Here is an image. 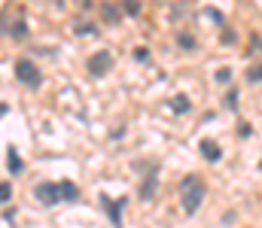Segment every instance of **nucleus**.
Wrapping results in <instances>:
<instances>
[{
  "label": "nucleus",
  "instance_id": "nucleus-16",
  "mask_svg": "<svg viewBox=\"0 0 262 228\" xmlns=\"http://www.w3.org/2000/svg\"><path fill=\"white\" fill-rule=\"evenodd\" d=\"M216 79H220V82H229V79H232V70H229V67H223V70L216 73Z\"/></svg>",
  "mask_w": 262,
  "mask_h": 228
},
{
  "label": "nucleus",
  "instance_id": "nucleus-12",
  "mask_svg": "<svg viewBox=\"0 0 262 228\" xmlns=\"http://www.w3.org/2000/svg\"><path fill=\"white\" fill-rule=\"evenodd\" d=\"M247 79H250V82H262V64H253V67L247 70Z\"/></svg>",
  "mask_w": 262,
  "mask_h": 228
},
{
  "label": "nucleus",
  "instance_id": "nucleus-4",
  "mask_svg": "<svg viewBox=\"0 0 262 228\" xmlns=\"http://www.w3.org/2000/svg\"><path fill=\"white\" fill-rule=\"evenodd\" d=\"M110 67H113V52H107V49H101L89 58V73L92 76H104Z\"/></svg>",
  "mask_w": 262,
  "mask_h": 228
},
{
  "label": "nucleus",
  "instance_id": "nucleus-3",
  "mask_svg": "<svg viewBox=\"0 0 262 228\" xmlns=\"http://www.w3.org/2000/svg\"><path fill=\"white\" fill-rule=\"evenodd\" d=\"M15 76H18V82H25L28 88H40V82H43L37 64L28 61V58H18V61H15Z\"/></svg>",
  "mask_w": 262,
  "mask_h": 228
},
{
  "label": "nucleus",
  "instance_id": "nucleus-17",
  "mask_svg": "<svg viewBox=\"0 0 262 228\" xmlns=\"http://www.w3.org/2000/svg\"><path fill=\"white\" fill-rule=\"evenodd\" d=\"M73 31H76V34H92V31H95V28H92V24H76V28H73Z\"/></svg>",
  "mask_w": 262,
  "mask_h": 228
},
{
  "label": "nucleus",
  "instance_id": "nucleus-18",
  "mask_svg": "<svg viewBox=\"0 0 262 228\" xmlns=\"http://www.w3.org/2000/svg\"><path fill=\"white\" fill-rule=\"evenodd\" d=\"M134 55H137V58H140V61H146V55H149V52H146V49H143V46H140V49H134Z\"/></svg>",
  "mask_w": 262,
  "mask_h": 228
},
{
  "label": "nucleus",
  "instance_id": "nucleus-7",
  "mask_svg": "<svg viewBox=\"0 0 262 228\" xmlns=\"http://www.w3.org/2000/svg\"><path fill=\"white\" fill-rule=\"evenodd\" d=\"M101 18H104V21H116V18H119V6L104 3V6H101Z\"/></svg>",
  "mask_w": 262,
  "mask_h": 228
},
{
  "label": "nucleus",
  "instance_id": "nucleus-2",
  "mask_svg": "<svg viewBox=\"0 0 262 228\" xmlns=\"http://www.w3.org/2000/svg\"><path fill=\"white\" fill-rule=\"evenodd\" d=\"M201 201H204V186H201V180H198L195 173L183 176V180H180V204H183V210H186V213H195L198 207H201Z\"/></svg>",
  "mask_w": 262,
  "mask_h": 228
},
{
  "label": "nucleus",
  "instance_id": "nucleus-1",
  "mask_svg": "<svg viewBox=\"0 0 262 228\" xmlns=\"http://www.w3.org/2000/svg\"><path fill=\"white\" fill-rule=\"evenodd\" d=\"M34 198L40 204H58V201H76L79 198V189L76 183L70 180H61V183H40L34 189Z\"/></svg>",
  "mask_w": 262,
  "mask_h": 228
},
{
  "label": "nucleus",
  "instance_id": "nucleus-6",
  "mask_svg": "<svg viewBox=\"0 0 262 228\" xmlns=\"http://www.w3.org/2000/svg\"><path fill=\"white\" fill-rule=\"evenodd\" d=\"M198 149H201V155H204L207 161H220V158H223V149H220L213 140H201V143H198Z\"/></svg>",
  "mask_w": 262,
  "mask_h": 228
},
{
  "label": "nucleus",
  "instance_id": "nucleus-19",
  "mask_svg": "<svg viewBox=\"0 0 262 228\" xmlns=\"http://www.w3.org/2000/svg\"><path fill=\"white\" fill-rule=\"evenodd\" d=\"M0 116H6V104H0Z\"/></svg>",
  "mask_w": 262,
  "mask_h": 228
},
{
  "label": "nucleus",
  "instance_id": "nucleus-10",
  "mask_svg": "<svg viewBox=\"0 0 262 228\" xmlns=\"http://www.w3.org/2000/svg\"><path fill=\"white\" fill-rule=\"evenodd\" d=\"M9 34H12V37H18V40H21V37H25V34H28V24H25V21H15V24H12V28H9Z\"/></svg>",
  "mask_w": 262,
  "mask_h": 228
},
{
  "label": "nucleus",
  "instance_id": "nucleus-11",
  "mask_svg": "<svg viewBox=\"0 0 262 228\" xmlns=\"http://www.w3.org/2000/svg\"><path fill=\"white\" fill-rule=\"evenodd\" d=\"M177 43H180V46H183V49H189V52H192V49H195V40H192V37H189V34H177Z\"/></svg>",
  "mask_w": 262,
  "mask_h": 228
},
{
  "label": "nucleus",
  "instance_id": "nucleus-5",
  "mask_svg": "<svg viewBox=\"0 0 262 228\" xmlns=\"http://www.w3.org/2000/svg\"><path fill=\"white\" fill-rule=\"evenodd\" d=\"M122 204H125V201L113 204V201H110L107 195H101V207H107V213H110V222H113L116 228H122V216H119V207H122Z\"/></svg>",
  "mask_w": 262,
  "mask_h": 228
},
{
  "label": "nucleus",
  "instance_id": "nucleus-9",
  "mask_svg": "<svg viewBox=\"0 0 262 228\" xmlns=\"http://www.w3.org/2000/svg\"><path fill=\"white\" fill-rule=\"evenodd\" d=\"M6 158H9V170H12V173H18V170H21V158H18V152L9 149V152H6Z\"/></svg>",
  "mask_w": 262,
  "mask_h": 228
},
{
  "label": "nucleus",
  "instance_id": "nucleus-13",
  "mask_svg": "<svg viewBox=\"0 0 262 228\" xmlns=\"http://www.w3.org/2000/svg\"><path fill=\"white\" fill-rule=\"evenodd\" d=\"M174 110H177V113H186V110H189V100H186L183 94H177V97H174Z\"/></svg>",
  "mask_w": 262,
  "mask_h": 228
},
{
  "label": "nucleus",
  "instance_id": "nucleus-8",
  "mask_svg": "<svg viewBox=\"0 0 262 228\" xmlns=\"http://www.w3.org/2000/svg\"><path fill=\"white\" fill-rule=\"evenodd\" d=\"M152 192H156V176H149V180L140 186V198H143V201H149V198H152Z\"/></svg>",
  "mask_w": 262,
  "mask_h": 228
},
{
  "label": "nucleus",
  "instance_id": "nucleus-15",
  "mask_svg": "<svg viewBox=\"0 0 262 228\" xmlns=\"http://www.w3.org/2000/svg\"><path fill=\"white\" fill-rule=\"evenodd\" d=\"M122 12L134 15V12H140V6H137V3H122Z\"/></svg>",
  "mask_w": 262,
  "mask_h": 228
},
{
  "label": "nucleus",
  "instance_id": "nucleus-14",
  "mask_svg": "<svg viewBox=\"0 0 262 228\" xmlns=\"http://www.w3.org/2000/svg\"><path fill=\"white\" fill-rule=\"evenodd\" d=\"M9 195H12V186H9V183H0V204H6Z\"/></svg>",
  "mask_w": 262,
  "mask_h": 228
}]
</instances>
